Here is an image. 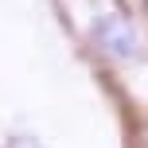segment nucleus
Wrapping results in <instances>:
<instances>
[{
    "label": "nucleus",
    "instance_id": "nucleus-2",
    "mask_svg": "<svg viewBox=\"0 0 148 148\" xmlns=\"http://www.w3.org/2000/svg\"><path fill=\"white\" fill-rule=\"evenodd\" d=\"M144 8H148V0H144Z\"/></svg>",
    "mask_w": 148,
    "mask_h": 148
},
{
    "label": "nucleus",
    "instance_id": "nucleus-1",
    "mask_svg": "<svg viewBox=\"0 0 148 148\" xmlns=\"http://www.w3.org/2000/svg\"><path fill=\"white\" fill-rule=\"evenodd\" d=\"M94 39L101 43V51L109 59H133L140 51V39H136V27L125 12H101L94 23Z\"/></svg>",
    "mask_w": 148,
    "mask_h": 148
}]
</instances>
